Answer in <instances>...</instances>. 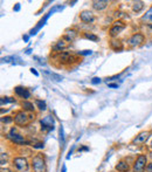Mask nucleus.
<instances>
[{
	"label": "nucleus",
	"instance_id": "35",
	"mask_svg": "<svg viewBox=\"0 0 152 172\" xmlns=\"http://www.w3.org/2000/svg\"><path fill=\"white\" fill-rule=\"evenodd\" d=\"M65 170H67V169H65V166L63 165V167H62V172H65Z\"/></svg>",
	"mask_w": 152,
	"mask_h": 172
},
{
	"label": "nucleus",
	"instance_id": "31",
	"mask_svg": "<svg viewBox=\"0 0 152 172\" xmlns=\"http://www.w3.org/2000/svg\"><path fill=\"white\" fill-rule=\"evenodd\" d=\"M31 72H32V74H34L35 76H39V73L36 72V69H34V68H31Z\"/></svg>",
	"mask_w": 152,
	"mask_h": 172
},
{
	"label": "nucleus",
	"instance_id": "25",
	"mask_svg": "<svg viewBox=\"0 0 152 172\" xmlns=\"http://www.w3.org/2000/svg\"><path fill=\"white\" fill-rule=\"evenodd\" d=\"M13 121H14V118H12L11 116H5V117L1 118V122H2V123H11Z\"/></svg>",
	"mask_w": 152,
	"mask_h": 172
},
{
	"label": "nucleus",
	"instance_id": "3",
	"mask_svg": "<svg viewBox=\"0 0 152 172\" xmlns=\"http://www.w3.org/2000/svg\"><path fill=\"white\" fill-rule=\"evenodd\" d=\"M146 165H147V158L145 155H139L136 161L133 164V172H144L146 170Z\"/></svg>",
	"mask_w": 152,
	"mask_h": 172
},
{
	"label": "nucleus",
	"instance_id": "23",
	"mask_svg": "<svg viewBox=\"0 0 152 172\" xmlns=\"http://www.w3.org/2000/svg\"><path fill=\"white\" fill-rule=\"evenodd\" d=\"M83 36H84L86 39L91 40V41H98V36H97V35H95V34H93V33L86 32L84 34H83Z\"/></svg>",
	"mask_w": 152,
	"mask_h": 172
},
{
	"label": "nucleus",
	"instance_id": "5",
	"mask_svg": "<svg viewBox=\"0 0 152 172\" xmlns=\"http://www.w3.org/2000/svg\"><path fill=\"white\" fill-rule=\"evenodd\" d=\"M144 40H145V38L141 33H135L129 38L128 43L130 47H139L141 43L144 42Z\"/></svg>",
	"mask_w": 152,
	"mask_h": 172
},
{
	"label": "nucleus",
	"instance_id": "20",
	"mask_svg": "<svg viewBox=\"0 0 152 172\" xmlns=\"http://www.w3.org/2000/svg\"><path fill=\"white\" fill-rule=\"evenodd\" d=\"M141 20L145 22H149V23H152V6L146 11V13L143 15Z\"/></svg>",
	"mask_w": 152,
	"mask_h": 172
},
{
	"label": "nucleus",
	"instance_id": "37",
	"mask_svg": "<svg viewBox=\"0 0 152 172\" xmlns=\"http://www.w3.org/2000/svg\"><path fill=\"white\" fill-rule=\"evenodd\" d=\"M150 27H151V28H152V25H150Z\"/></svg>",
	"mask_w": 152,
	"mask_h": 172
},
{
	"label": "nucleus",
	"instance_id": "6",
	"mask_svg": "<svg viewBox=\"0 0 152 172\" xmlns=\"http://www.w3.org/2000/svg\"><path fill=\"white\" fill-rule=\"evenodd\" d=\"M41 129L44 130V131H50V130H54V124H55V121L54 117L48 115L46 116L44 118L41 119Z\"/></svg>",
	"mask_w": 152,
	"mask_h": 172
},
{
	"label": "nucleus",
	"instance_id": "12",
	"mask_svg": "<svg viewBox=\"0 0 152 172\" xmlns=\"http://www.w3.org/2000/svg\"><path fill=\"white\" fill-rule=\"evenodd\" d=\"M71 56L73 55H70V53L62 52V53H57V55L55 56V60L59 61V62H61V63H69Z\"/></svg>",
	"mask_w": 152,
	"mask_h": 172
},
{
	"label": "nucleus",
	"instance_id": "28",
	"mask_svg": "<svg viewBox=\"0 0 152 172\" xmlns=\"http://www.w3.org/2000/svg\"><path fill=\"white\" fill-rule=\"evenodd\" d=\"M91 53H93L91 51H82V52H78L80 55H90Z\"/></svg>",
	"mask_w": 152,
	"mask_h": 172
},
{
	"label": "nucleus",
	"instance_id": "27",
	"mask_svg": "<svg viewBox=\"0 0 152 172\" xmlns=\"http://www.w3.org/2000/svg\"><path fill=\"white\" fill-rule=\"evenodd\" d=\"M60 140H61L62 144H63V142H65V137H63V128H62V127L60 128Z\"/></svg>",
	"mask_w": 152,
	"mask_h": 172
},
{
	"label": "nucleus",
	"instance_id": "34",
	"mask_svg": "<svg viewBox=\"0 0 152 172\" xmlns=\"http://www.w3.org/2000/svg\"><path fill=\"white\" fill-rule=\"evenodd\" d=\"M28 39H29V36H28V35H25V36H23V40H25L26 42L28 41Z\"/></svg>",
	"mask_w": 152,
	"mask_h": 172
},
{
	"label": "nucleus",
	"instance_id": "24",
	"mask_svg": "<svg viewBox=\"0 0 152 172\" xmlns=\"http://www.w3.org/2000/svg\"><path fill=\"white\" fill-rule=\"evenodd\" d=\"M35 104L38 106V108L41 110V111H44L47 109V106H46V102L44 101H41V100H35Z\"/></svg>",
	"mask_w": 152,
	"mask_h": 172
},
{
	"label": "nucleus",
	"instance_id": "10",
	"mask_svg": "<svg viewBox=\"0 0 152 172\" xmlns=\"http://www.w3.org/2000/svg\"><path fill=\"white\" fill-rule=\"evenodd\" d=\"M14 91H15V94L18 95L19 97H21V98H25L26 101L31 97V91L27 89V88H25V87H21V86H18L14 88Z\"/></svg>",
	"mask_w": 152,
	"mask_h": 172
},
{
	"label": "nucleus",
	"instance_id": "11",
	"mask_svg": "<svg viewBox=\"0 0 152 172\" xmlns=\"http://www.w3.org/2000/svg\"><path fill=\"white\" fill-rule=\"evenodd\" d=\"M80 19L84 23H91L95 21V15L90 11H82L80 13Z\"/></svg>",
	"mask_w": 152,
	"mask_h": 172
},
{
	"label": "nucleus",
	"instance_id": "19",
	"mask_svg": "<svg viewBox=\"0 0 152 172\" xmlns=\"http://www.w3.org/2000/svg\"><path fill=\"white\" fill-rule=\"evenodd\" d=\"M21 107L23 110H26V111H34V104H33L32 102H29V101H22L21 103Z\"/></svg>",
	"mask_w": 152,
	"mask_h": 172
},
{
	"label": "nucleus",
	"instance_id": "17",
	"mask_svg": "<svg viewBox=\"0 0 152 172\" xmlns=\"http://www.w3.org/2000/svg\"><path fill=\"white\" fill-rule=\"evenodd\" d=\"M116 167V170L118 172H128L130 170V166H129V164L128 163H125V161H120L117 163V165L115 166Z\"/></svg>",
	"mask_w": 152,
	"mask_h": 172
},
{
	"label": "nucleus",
	"instance_id": "7",
	"mask_svg": "<svg viewBox=\"0 0 152 172\" xmlns=\"http://www.w3.org/2000/svg\"><path fill=\"white\" fill-rule=\"evenodd\" d=\"M13 164H14L15 169L19 170V171H26L28 169V161L23 157H17V158H14L13 159Z\"/></svg>",
	"mask_w": 152,
	"mask_h": 172
},
{
	"label": "nucleus",
	"instance_id": "22",
	"mask_svg": "<svg viewBox=\"0 0 152 172\" xmlns=\"http://www.w3.org/2000/svg\"><path fill=\"white\" fill-rule=\"evenodd\" d=\"M15 102V100L13 97H1L0 98V104L4 106V104H8V103H13Z\"/></svg>",
	"mask_w": 152,
	"mask_h": 172
},
{
	"label": "nucleus",
	"instance_id": "33",
	"mask_svg": "<svg viewBox=\"0 0 152 172\" xmlns=\"http://www.w3.org/2000/svg\"><path fill=\"white\" fill-rule=\"evenodd\" d=\"M19 10H20V4H17V5H15V7H14V11L18 12Z\"/></svg>",
	"mask_w": 152,
	"mask_h": 172
},
{
	"label": "nucleus",
	"instance_id": "21",
	"mask_svg": "<svg viewBox=\"0 0 152 172\" xmlns=\"http://www.w3.org/2000/svg\"><path fill=\"white\" fill-rule=\"evenodd\" d=\"M144 7V2L143 1H135L132 5V10L133 12H141Z\"/></svg>",
	"mask_w": 152,
	"mask_h": 172
},
{
	"label": "nucleus",
	"instance_id": "2",
	"mask_svg": "<svg viewBox=\"0 0 152 172\" xmlns=\"http://www.w3.org/2000/svg\"><path fill=\"white\" fill-rule=\"evenodd\" d=\"M7 138L11 140L12 143L14 144H18V145H25V144H29V142L23 138V136H21L20 134L17 132V129L15 128H12L11 131L7 134Z\"/></svg>",
	"mask_w": 152,
	"mask_h": 172
},
{
	"label": "nucleus",
	"instance_id": "18",
	"mask_svg": "<svg viewBox=\"0 0 152 172\" xmlns=\"http://www.w3.org/2000/svg\"><path fill=\"white\" fill-rule=\"evenodd\" d=\"M110 48L118 52V51H122L123 49V43L120 42V40H111L110 41Z\"/></svg>",
	"mask_w": 152,
	"mask_h": 172
},
{
	"label": "nucleus",
	"instance_id": "29",
	"mask_svg": "<svg viewBox=\"0 0 152 172\" xmlns=\"http://www.w3.org/2000/svg\"><path fill=\"white\" fill-rule=\"evenodd\" d=\"M146 172H152V161L151 163H147V165H146Z\"/></svg>",
	"mask_w": 152,
	"mask_h": 172
},
{
	"label": "nucleus",
	"instance_id": "38",
	"mask_svg": "<svg viewBox=\"0 0 152 172\" xmlns=\"http://www.w3.org/2000/svg\"><path fill=\"white\" fill-rule=\"evenodd\" d=\"M151 148H152V142H151Z\"/></svg>",
	"mask_w": 152,
	"mask_h": 172
},
{
	"label": "nucleus",
	"instance_id": "39",
	"mask_svg": "<svg viewBox=\"0 0 152 172\" xmlns=\"http://www.w3.org/2000/svg\"><path fill=\"white\" fill-rule=\"evenodd\" d=\"M151 158H152V152H151Z\"/></svg>",
	"mask_w": 152,
	"mask_h": 172
},
{
	"label": "nucleus",
	"instance_id": "4",
	"mask_svg": "<svg viewBox=\"0 0 152 172\" xmlns=\"http://www.w3.org/2000/svg\"><path fill=\"white\" fill-rule=\"evenodd\" d=\"M29 121H31V119H29V115H27L23 110H22V111H18V112L15 114V116H14V123H15L17 125H20V127L27 125Z\"/></svg>",
	"mask_w": 152,
	"mask_h": 172
},
{
	"label": "nucleus",
	"instance_id": "32",
	"mask_svg": "<svg viewBox=\"0 0 152 172\" xmlns=\"http://www.w3.org/2000/svg\"><path fill=\"white\" fill-rule=\"evenodd\" d=\"M108 86L110 87V88H117V87H118V84H117V83H109Z\"/></svg>",
	"mask_w": 152,
	"mask_h": 172
},
{
	"label": "nucleus",
	"instance_id": "13",
	"mask_svg": "<svg viewBox=\"0 0 152 172\" xmlns=\"http://www.w3.org/2000/svg\"><path fill=\"white\" fill-rule=\"evenodd\" d=\"M91 5H93V8H94V10L102 11V10H104V8L108 7L109 1H107V0H95V1L91 2Z\"/></svg>",
	"mask_w": 152,
	"mask_h": 172
},
{
	"label": "nucleus",
	"instance_id": "14",
	"mask_svg": "<svg viewBox=\"0 0 152 172\" xmlns=\"http://www.w3.org/2000/svg\"><path fill=\"white\" fill-rule=\"evenodd\" d=\"M68 47H69V43H67L65 41H63V40H60V41H57L56 45L53 47V51H54V52H57V53H62V51L67 49Z\"/></svg>",
	"mask_w": 152,
	"mask_h": 172
},
{
	"label": "nucleus",
	"instance_id": "30",
	"mask_svg": "<svg viewBox=\"0 0 152 172\" xmlns=\"http://www.w3.org/2000/svg\"><path fill=\"white\" fill-rule=\"evenodd\" d=\"M33 148H35V149H41V148H44V144H42V143H38V144H35Z\"/></svg>",
	"mask_w": 152,
	"mask_h": 172
},
{
	"label": "nucleus",
	"instance_id": "15",
	"mask_svg": "<svg viewBox=\"0 0 152 172\" xmlns=\"http://www.w3.org/2000/svg\"><path fill=\"white\" fill-rule=\"evenodd\" d=\"M44 74L47 76V77H48V80H50V81L60 82V81H62V80H63V77H62L61 75L55 74V73H52V72H49V70H44Z\"/></svg>",
	"mask_w": 152,
	"mask_h": 172
},
{
	"label": "nucleus",
	"instance_id": "36",
	"mask_svg": "<svg viewBox=\"0 0 152 172\" xmlns=\"http://www.w3.org/2000/svg\"><path fill=\"white\" fill-rule=\"evenodd\" d=\"M83 150H88V148H82V149H80V151H83Z\"/></svg>",
	"mask_w": 152,
	"mask_h": 172
},
{
	"label": "nucleus",
	"instance_id": "8",
	"mask_svg": "<svg viewBox=\"0 0 152 172\" xmlns=\"http://www.w3.org/2000/svg\"><path fill=\"white\" fill-rule=\"evenodd\" d=\"M124 28H125V23L123 21H120V20L115 21L114 26H112V27L110 28V31H109V34H110V36H112V38H114V36H117Z\"/></svg>",
	"mask_w": 152,
	"mask_h": 172
},
{
	"label": "nucleus",
	"instance_id": "1",
	"mask_svg": "<svg viewBox=\"0 0 152 172\" xmlns=\"http://www.w3.org/2000/svg\"><path fill=\"white\" fill-rule=\"evenodd\" d=\"M32 166L34 172H46L47 166H46V161L41 155L34 156L32 159Z\"/></svg>",
	"mask_w": 152,
	"mask_h": 172
},
{
	"label": "nucleus",
	"instance_id": "9",
	"mask_svg": "<svg viewBox=\"0 0 152 172\" xmlns=\"http://www.w3.org/2000/svg\"><path fill=\"white\" fill-rule=\"evenodd\" d=\"M151 136V131H141L132 140L133 144H144Z\"/></svg>",
	"mask_w": 152,
	"mask_h": 172
},
{
	"label": "nucleus",
	"instance_id": "26",
	"mask_svg": "<svg viewBox=\"0 0 152 172\" xmlns=\"http://www.w3.org/2000/svg\"><path fill=\"white\" fill-rule=\"evenodd\" d=\"M91 83H93V84H98V83H101V78H99V77H94V78L91 80Z\"/></svg>",
	"mask_w": 152,
	"mask_h": 172
},
{
	"label": "nucleus",
	"instance_id": "16",
	"mask_svg": "<svg viewBox=\"0 0 152 172\" xmlns=\"http://www.w3.org/2000/svg\"><path fill=\"white\" fill-rule=\"evenodd\" d=\"M77 35H78V33L76 32L75 29H69V31H67L65 34V39L67 41H69V42H71V41H74L76 38H77Z\"/></svg>",
	"mask_w": 152,
	"mask_h": 172
}]
</instances>
